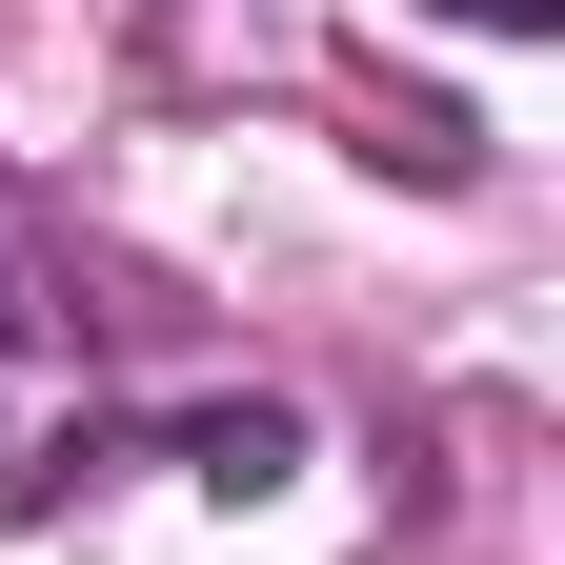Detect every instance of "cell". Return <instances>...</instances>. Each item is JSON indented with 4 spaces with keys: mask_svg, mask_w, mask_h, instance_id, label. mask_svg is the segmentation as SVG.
<instances>
[{
    "mask_svg": "<svg viewBox=\"0 0 565 565\" xmlns=\"http://www.w3.org/2000/svg\"><path fill=\"white\" fill-rule=\"evenodd\" d=\"M61 445H82V303H61L41 223L0 202V525L61 484Z\"/></svg>",
    "mask_w": 565,
    "mask_h": 565,
    "instance_id": "6da1fadb",
    "label": "cell"
},
{
    "mask_svg": "<svg viewBox=\"0 0 565 565\" xmlns=\"http://www.w3.org/2000/svg\"><path fill=\"white\" fill-rule=\"evenodd\" d=\"M282 445H303L282 404H202V424H182V465H202V484H282Z\"/></svg>",
    "mask_w": 565,
    "mask_h": 565,
    "instance_id": "7a4b0ae2",
    "label": "cell"
},
{
    "mask_svg": "<svg viewBox=\"0 0 565 565\" xmlns=\"http://www.w3.org/2000/svg\"><path fill=\"white\" fill-rule=\"evenodd\" d=\"M445 21H484V41H545V21H565V0H445Z\"/></svg>",
    "mask_w": 565,
    "mask_h": 565,
    "instance_id": "3957f363",
    "label": "cell"
}]
</instances>
